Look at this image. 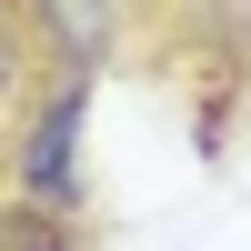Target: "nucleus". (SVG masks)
<instances>
[{
	"mask_svg": "<svg viewBox=\"0 0 251 251\" xmlns=\"http://www.w3.org/2000/svg\"><path fill=\"white\" fill-rule=\"evenodd\" d=\"M30 60H40V40H30V10H0V111L20 100V80H30Z\"/></svg>",
	"mask_w": 251,
	"mask_h": 251,
	"instance_id": "nucleus-3",
	"label": "nucleus"
},
{
	"mask_svg": "<svg viewBox=\"0 0 251 251\" xmlns=\"http://www.w3.org/2000/svg\"><path fill=\"white\" fill-rule=\"evenodd\" d=\"M80 121H91V71H50L10 141V201L30 211H80Z\"/></svg>",
	"mask_w": 251,
	"mask_h": 251,
	"instance_id": "nucleus-1",
	"label": "nucleus"
},
{
	"mask_svg": "<svg viewBox=\"0 0 251 251\" xmlns=\"http://www.w3.org/2000/svg\"><path fill=\"white\" fill-rule=\"evenodd\" d=\"M0 251H91L80 211H30V201H0Z\"/></svg>",
	"mask_w": 251,
	"mask_h": 251,
	"instance_id": "nucleus-2",
	"label": "nucleus"
}]
</instances>
